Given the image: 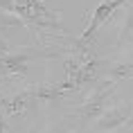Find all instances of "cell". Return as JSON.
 Masks as SVG:
<instances>
[{
	"label": "cell",
	"instance_id": "obj_1",
	"mask_svg": "<svg viewBox=\"0 0 133 133\" xmlns=\"http://www.w3.org/2000/svg\"><path fill=\"white\" fill-rule=\"evenodd\" d=\"M11 2H14V16H18L25 25H29L43 41L63 36L54 9L45 0H11Z\"/></svg>",
	"mask_w": 133,
	"mask_h": 133
},
{
	"label": "cell",
	"instance_id": "obj_2",
	"mask_svg": "<svg viewBox=\"0 0 133 133\" xmlns=\"http://www.w3.org/2000/svg\"><path fill=\"white\" fill-rule=\"evenodd\" d=\"M113 92H115V81H111V79L102 81L90 92V97L77 108L79 119H84V122H95V119H99L106 113V106H108V99H111Z\"/></svg>",
	"mask_w": 133,
	"mask_h": 133
},
{
	"label": "cell",
	"instance_id": "obj_3",
	"mask_svg": "<svg viewBox=\"0 0 133 133\" xmlns=\"http://www.w3.org/2000/svg\"><path fill=\"white\" fill-rule=\"evenodd\" d=\"M124 2H126V0H102L97 7H95L90 21H88V25H86V29H84V34L79 36L77 43H81V45H90V41L95 38V34L99 32V27H102V25L113 16V11H115L117 7H122Z\"/></svg>",
	"mask_w": 133,
	"mask_h": 133
},
{
	"label": "cell",
	"instance_id": "obj_4",
	"mask_svg": "<svg viewBox=\"0 0 133 133\" xmlns=\"http://www.w3.org/2000/svg\"><path fill=\"white\" fill-rule=\"evenodd\" d=\"M36 99H38V95H36L34 86L27 88V90L16 92V95H9V97H0V122H5L7 115H16V113L27 111Z\"/></svg>",
	"mask_w": 133,
	"mask_h": 133
},
{
	"label": "cell",
	"instance_id": "obj_5",
	"mask_svg": "<svg viewBox=\"0 0 133 133\" xmlns=\"http://www.w3.org/2000/svg\"><path fill=\"white\" fill-rule=\"evenodd\" d=\"M0 70L2 75H27L29 70V56L25 52H9L0 59Z\"/></svg>",
	"mask_w": 133,
	"mask_h": 133
},
{
	"label": "cell",
	"instance_id": "obj_6",
	"mask_svg": "<svg viewBox=\"0 0 133 133\" xmlns=\"http://www.w3.org/2000/svg\"><path fill=\"white\" fill-rule=\"evenodd\" d=\"M129 117H131L129 108H108L97 119V131H113V129L122 126L124 122H129Z\"/></svg>",
	"mask_w": 133,
	"mask_h": 133
},
{
	"label": "cell",
	"instance_id": "obj_7",
	"mask_svg": "<svg viewBox=\"0 0 133 133\" xmlns=\"http://www.w3.org/2000/svg\"><path fill=\"white\" fill-rule=\"evenodd\" d=\"M133 77V63L131 61H115L108 68V79L111 81H122V79H131Z\"/></svg>",
	"mask_w": 133,
	"mask_h": 133
},
{
	"label": "cell",
	"instance_id": "obj_8",
	"mask_svg": "<svg viewBox=\"0 0 133 133\" xmlns=\"http://www.w3.org/2000/svg\"><path fill=\"white\" fill-rule=\"evenodd\" d=\"M133 36V5L129 7V11H126V21H124V34H122V38H131Z\"/></svg>",
	"mask_w": 133,
	"mask_h": 133
},
{
	"label": "cell",
	"instance_id": "obj_9",
	"mask_svg": "<svg viewBox=\"0 0 133 133\" xmlns=\"http://www.w3.org/2000/svg\"><path fill=\"white\" fill-rule=\"evenodd\" d=\"M0 11L14 14V2H11V0H0Z\"/></svg>",
	"mask_w": 133,
	"mask_h": 133
},
{
	"label": "cell",
	"instance_id": "obj_10",
	"mask_svg": "<svg viewBox=\"0 0 133 133\" xmlns=\"http://www.w3.org/2000/svg\"><path fill=\"white\" fill-rule=\"evenodd\" d=\"M9 48H11V45H9V43L5 41V38H0V59H2V56H7L9 52H11Z\"/></svg>",
	"mask_w": 133,
	"mask_h": 133
},
{
	"label": "cell",
	"instance_id": "obj_11",
	"mask_svg": "<svg viewBox=\"0 0 133 133\" xmlns=\"http://www.w3.org/2000/svg\"><path fill=\"white\" fill-rule=\"evenodd\" d=\"M129 126H133V111H131V117H129Z\"/></svg>",
	"mask_w": 133,
	"mask_h": 133
},
{
	"label": "cell",
	"instance_id": "obj_12",
	"mask_svg": "<svg viewBox=\"0 0 133 133\" xmlns=\"http://www.w3.org/2000/svg\"><path fill=\"white\" fill-rule=\"evenodd\" d=\"M0 133H5V122H0Z\"/></svg>",
	"mask_w": 133,
	"mask_h": 133
}]
</instances>
